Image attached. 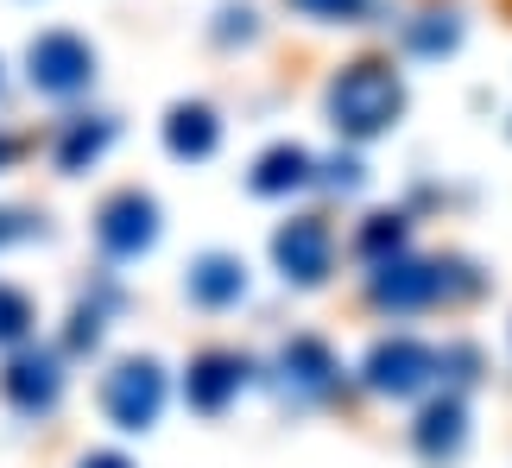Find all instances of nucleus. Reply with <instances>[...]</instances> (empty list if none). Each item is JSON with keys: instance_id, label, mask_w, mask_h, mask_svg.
I'll return each instance as SVG.
<instances>
[{"instance_id": "nucleus-1", "label": "nucleus", "mask_w": 512, "mask_h": 468, "mask_svg": "<svg viewBox=\"0 0 512 468\" xmlns=\"http://www.w3.org/2000/svg\"><path fill=\"white\" fill-rule=\"evenodd\" d=\"M329 102H336V121L348 133H380L392 114H399V83H392V70H380V64H354Z\"/></svg>"}, {"instance_id": "nucleus-17", "label": "nucleus", "mask_w": 512, "mask_h": 468, "mask_svg": "<svg viewBox=\"0 0 512 468\" xmlns=\"http://www.w3.org/2000/svg\"><path fill=\"white\" fill-rule=\"evenodd\" d=\"M13 159V140H7V133H0V165H7Z\"/></svg>"}, {"instance_id": "nucleus-11", "label": "nucleus", "mask_w": 512, "mask_h": 468, "mask_svg": "<svg viewBox=\"0 0 512 468\" xmlns=\"http://www.w3.org/2000/svg\"><path fill=\"white\" fill-rule=\"evenodd\" d=\"M310 178V159L298 146H272L266 159H260V171H253V190L260 197H279V190H291V184H304Z\"/></svg>"}, {"instance_id": "nucleus-8", "label": "nucleus", "mask_w": 512, "mask_h": 468, "mask_svg": "<svg viewBox=\"0 0 512 468\" xmlns=\"http://www.w3.org/2000/svg\"><path fill=\"white\" fill-rule=\"evenodd\" d=\"M430 355L418 342H386L380 355H373V386H386V393H411V386L424 380Z\"/></svg>"}, {"instance_id": "nucleus-2", "label": "nucleus", "mask_w": 512, "mask_h": 468, "mask_svg": "<svg viewBox=\"0 0 512 468\" xmlns=\"http://www.w3.org/2000/svg\"><path fill=\"white\" fill-rule=\"evenodd\" d=\"M102 405H108V418L121 424V431H146V424L159 418V405H165V374L152 361H121L108 374V386H102Z\"/></svg>"}, {"instance_id": "nucleus-16", "label": "nucleus", "mask_w": 512, "mask_h": 468, "mask_svg": "<svg viewBox=\"0 0 512 468\" xmlns=\"http://www.w3.org/2000/svg\"><path fill=\"white\" fill-rule=\"evenodd\" d=\"M83 468H133V462H127V456H89Z\"/></svg>"}, {"instance_id": "nucleus-9", "label": "nucleus", "mask_w": 512, "mask_h": 468, "mask_svg": "<svg viewBox=\"0 0 512 468\" xmlns=\"http://www.w3.org/2000/svg\"><path fill=\"white\" fill-rule=\"evenodd\" d=\"M234 386H241V361H228V355H209V361H196V374H190V399L203 405V412H222Z\"/></svg>"}, {"instance_id": "nucleus-13", "label": "nucleus", "mask_w": 512, "mask_h": 468, "mask_svg": "<svg viewBox=\"0 0 512 468\" xmlns=\"http://www.w3.org/2000/svg\"><path fill=\"white\" fill-rule=\"evenodd\" d=\"M26 323H32V304H26V291L0 285V342H19V336H26Z\"/></svg>"}, {"instance_id": "nucleus-15", "label": "nucleus", "mask_w": 512, "mask_h": 468, "mask_svg": "<svg viewBox=\"0 0 512 468\" xmlns=\"http://www.w3.org/2000/svg\"><path fill=\"white\" fill-rule=\"evenodd\" d=\"M304 13H317V19H348L354 7H361V0H298Z\"/></svg>"}, {"instance_id": "nucleus-3", "label": "nucleus", "mask_w": 512, "mask_h": 468, "mask_svg": "<svg viewBox=\"0 0 512 468\" xmlns=\"http://www.w3.org/2000/svg\"><path fill=\"white\" fill-rule=\"evenodd\" d=\"M26 64H32V89L76 95V89H89V76H95V51L76 32H45V38H32Z\"/></svg>"}, {"instance_id": "nucleus-14", "label": "nucleus", "mask_w": 512, "mask_h": 468, "mask_svg": "<svg viewBox=\"0 0 512 468\" xmlns=\"http://www.w3.org/2000/svg\"><path fill=\"white\" fill-rule=\"evenodd\" d=\"M285 367L298 374V386H323V380H329V355H323L317 342H298V348L285 355Z\"/></svg>"}, {"instance_id": "nucleus-7", "label": "nucleus", "mask_w": 512, "mask_h": 468, "mask_svg": "<svg viewBox=\"0 0 512 468\" xmlns=\"http://www.w3.org/2000/svg\"><path fill=\"white\" fill-rule=\"evenodd\" d=\"M247 291V272L228 260V253H203V260L190 266V298L196 304H234Z\"/></svg>"}, {"instance_id": "nucleus-5", "label": "nucleus", "mask_w": 512, "mask_h": 468, "mask_svg": "<svg viewBox=\"0 0 512 468\" xmlns=\"http://www.w3.org/2000/svg\"><path fill=\"white\" fill-rule=\"evenodd\" d=\"M0 386H7V399L19 405V412H45V405L57 399V355H45V348H19V355L7 361V374H0Z\"/></svg>"}, {"instance_id": "nucleus-12", "label": "nucleus", "mask_w": 512, "mask_h": 468, "mask_svg": "<svg viewBox=\"0 0 512 468\" xmlns=\"http://www.w3.org/2000/svg\"><path fill=\"white\" fill-rule=\"evenodd\" d=\"M108 133H114L108 121H76V127L64 133V146H57V165H64V171H83L95 152L108 146Z\"/></svg>"}, {"instance_id": "nucleus-6", "label": "nucleus", "mask_w": 512, "mask_h": 468, "mask_svg": "<svg viewBox=\"0 0 512 468\" xmlns=\"http://www.w3.org/2000/svg\"><path fill=\"white\" fill-rule=\"evenodd\" d=\"M279 266L291 272V279H304V285H317L323 272H329V228L317 216H304V222H291L279 234Z\"/></svg>"}, {"instance_id": "nucleus-4", "label": "nucleus", "mask_w": 512, "mask_h": 468, "mask_svg": "<svg viewBox=\"0 0 512 468\" xmlns=\"http://www.w3.org/2000/svg\"><path fill=\"white\" fill-rule=\"evenodd\" d=\"M152 234H159V209H152V197H140V190H121V197L102 203L95 241H102L114 260H133V253H146Z\"/></svg>"}, {"instance_id": "nucleus-18", "label": "nucleus", "mask_w": 512, "mask_h": 468, "mask_svg": "<svg viewBox=\"0 0 512 468\" xmlns=\"http://www.w3.org/2000/svg\"><path fill=\"white\" fill-rule=\"evenodd\" d=\"M0 234H7V228H0Z\"/></svg>"}, {"instance_id": "nucleus-10", "label": "nucleus", "mask_w": 512, "mask_h": 468, "mask_svg": "<svg viewBox=\"0 0 512 468\" xmlns=\"http://www.w3.org/2000/svg\"><path fill=\"white\" fill-rule=\"evenodd\" d=\"M165 140L177 159H203V152H215V114L209 108H171Z\"/></svg>"}]
</instances>
